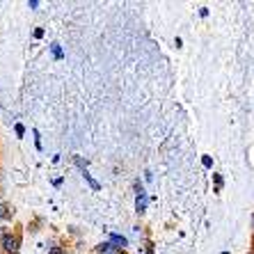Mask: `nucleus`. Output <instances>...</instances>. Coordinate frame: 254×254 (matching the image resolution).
I'll return each instance as SVG.
<instances>
[{"label":"nucleus","instance_id":"18","mask_svg":"<svg viewBox=\"0 0 254 254\" xmlns=\"http://www.w3.org/2000/svg\"><path fill=\"white\" fill-rule=\"evenodd\" d=\"M252 254H254V252H252Z\"/></svg>","mask_w":254,"mask_h":254},{"label":"nucleus","instance_id":"9","mask_svg":"<svg viewBox=\"0 0 254 254\" xmlns=\"http://www.w3.org/2000/svg\"><path fill=\"white\" fill-rule=\"evenodd\" d=\"M213 181H215V190H222V186H225V179H222V174H213Z\"/></svg>","mask_w":254,"mask_h":254},{"label":"nucleus","instance_id":"8","mask_svg":"<svg viewBox=\"0 0 254 254\" xmlns=\"http://www.w3.org/2000/svg\"><path fill=\"white\" fill-rule=\"evenodd\" d=\"M133 188H135V195H137V197H140V195H147V192H144V186H142L140 179H135V184H133Z\"/></svg>","mask_w":254,"mask_h":254},{"label":"nucleus","instance_id":"11","mask_svg":"<svg viewBox=\"0 0 254 254\" xmlns=\"http://www.w3.org/2000/svg\"><path fill=\"white\" fill-rule=\"evenodd\" d=\"M14 133H16V137H23L25 135V126L23 124H16V126H14Z\"/></svg>","mask_w":254,"mask_h":254},{"label":"nucleus","instance_id":"1","mask_svg":"<svg viewBox=\"0 0 254 254\" xmlns=\"http://www.w3.org/2000/svg\"><path fill=\"white\" fill-rule=\"evenodd\" d=\"M0 254H21V234L0 229Z\"/></svg>","mask_w":254,"mask_h":254},{"label":"nucleus","instance_id":"5","mask_svg":"<svg viewBox=\"0 0 254 254\" xmlns=\"http://www.w3.org/2000/svg\"><path fill=\"white\" fill-rule=\"evenodd\" d=\"M147 206H149V197L147 195L135 197V211L137 213H144V211H147Z\"/></svg>","mask_w":254,"mask_h":254},{"label":"nucleus","instance_id":"16","mask_svg":"<svg viewBox=\"0 0 254 254\" xmlns=\"http://www.w3.org/2000/svg\"><path fill=\"white\" fill-rule=\"evenodd\" d=\"M252 229H254V213H252Z\"/></svg>","mask_w":254,"mask_h":254},{"label":"nucleus","instance_id":"3","mask_svg":"<svg viewBox=\"0 0 254 254\" xmlns=\"http://www.w3.org/2000/svg\"><path fill=\"white\" fill-rule=\"evenodd\" d=\"M94 252L96 254H117V250L113 248V243L110 241H106V243H99V245L94 248Z\"/></svg>","mask_w":254,"mask_h":254},{"label":"nucleus","instance_id":"2","mask_svg":"<svg viewBox=\"0 0 254 254\" xmlns=\"http://www.w3.org/2000/svg\"><path fill=\"white\" fill-rule=\"evenodd\" d=\"M108 241L113 243V248L117 250V252H124L126 248H128V238L126 236H119V234H110V238Z\"/></svg>","mask_w":254,"mask_h":254},{"label":"nucleus","instance_id":"17","mask_svg":"<svg viewBox=\"0 0 254 254\" xmlns=\"http://www.w3.org/2000/svg\"><path fill=\"white\" fill-rule=\"evenodd\" d=\"M220 254H229V252H220Z\"/></svg>","mask_w":254,"mask_h":254},{"label":"nucleus","instance_id":"10","mask_svg":"<svg viewBox=\"0 0 254 254\" xmlns=\"http://www.w3.org/2000/svg\"><path fill=\"white\" fill-rule=\"evenodd\" d=\"M48 254H66V248H62V245H55V248L48 250Z\"/></svg>","mask_w":254,"mask_h":254},{"label":"nucleus","instance_id":"15","mask_svg":"<svg viewBox=\"0 0 254 254\" xmlns=\"http://www.w3.org/2000/svg\"><path fill=\"white\" fill-rule=\"evenodd\" d=\"M144 254H154V250H144Z\"/></svg>","mask_w":254,"mask_h":254},{"label":"nucleus","instance_id":"6","mask_svg":"<svg viewBox=\"0 0 254 254\" xmlns=\"http://www.w3.org/2000/svg\"><path fill=\"white\" fill-rule=\"evenodd\" d=\"M51 53H53V58H55V60H62V58H64V53H62V48H60V44H58V42L51 44Z\"/></svg>","mask_w":254,"mask_h":254},{"label":"nucleus","instance_id":"4","mask_svg":"<svg viewBox=\"0 0 254 254\" xmlns=\"http://www.w3.org/2000/svg\"><path fill=\"white\" fill-rule=\"evenodd\" d=\"M9 218H14V208L9 204H5V201H0V222Z\"/></svg>","mask_w":254,"mask_h":254},{"label":"nucleus","instance_id":"7","mask_svg":"<svg viewBox=\"0 0 254 254\" xmlns=\"http://www.w3.org/2000/svg\"><path fill=\"white\" fill-rule=\"evenodd\" d=\"M83 179H85V181H87V184L92 186V188H94V190H101L99 181H94V179H92V174H89V172H83Z\"/></svg>","mask_w":254,"mask_h":254},{"label":"nucleus","instance_id":"12","mask_svg":"<svg viewBox=\"0 0 254 254\" xmlns=\"http://www.w3.org/2000/svg\"><path fill=\"white\" fill-rule=\"evenodd\" d=\"M201 165H204V167H213L211 156H204V158H201Z\"/></svg>","mask_w":254,"mask_h":254},{"label":"nucleus","instance_id":"13","mask_svg":"<svg viewBox=\"0 0 254 254\" xmlns=\"http://www.w3.org/2000/svg\"><path fill=\"white\" fill-rule=\"evenodd\" d=\"M28 7H30V9H37V7H39V2H37V0H28Z\"/></svg>","mask_w":254,"mask_h":254},{"label":"nucleus","instance_id":"14","mask_svg":"<svg viewBox=\"0 0 254 254\" xmlns=\"http://www.w3.org/2000/svg\"><path fill=\"white\" fill-rule=\"evenodd\" d=\"M42 37H44V30L37 28V30H35V39H42Z\"/></svg>","mask_w":254,"mask_h":254}]
</instances>
